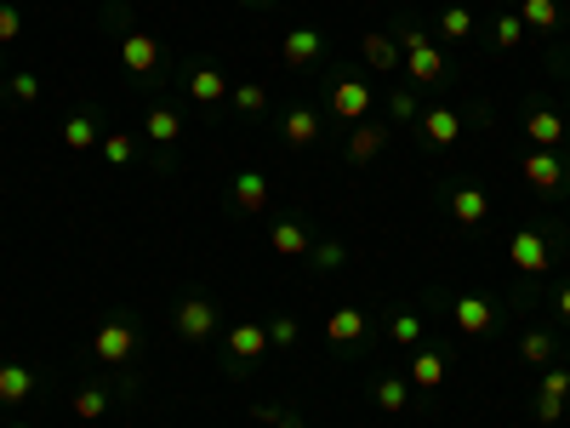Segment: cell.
I'll return each instance as SVG.
<instances>
[{
	"instance_id": "obj_24",
	"label": "cell",
	"mask_w": 570,
	"mask_h": 428,
	"mask_svg": "<svg viewBox=\"0 0 570 428\" xmlns=\"http://www.w3.org/2000/svg\"><path fill=\"white\" fill-rule=\"evenodd\" d=\"M143 138H149L154 149L183 143V115H178V109H165V104H154V109H149V120H143Z\"/></svg>"
},
{
	"instance_id": "obj_36",
	"label": "cell",
	"mask_w": 570,
	"mask_h": 428,
	"mask_svg": "<svg viewBox=\"0 0 570 428\" xmlns=\"http://www.w3.org/2000/svg\"><path fill=\"white\" fill-rule=\"evenodd\" d=\"M268 325V343H275V349H291L297 338H303V325H297L291 314H275V320H262Z\"/></svg>"
},
{
	"instance_id": "obj_33",
	"label": "cell",
	"mask_w": 570,
	"mask_h": 428,
	"mask_svg": "<svg viewBox=\"0 0 570 428\" xmlns=\"http://www.w3.org/2000/svg\"><path fill=\"white\" fill-rule=\"evenodd\" d=\"M104 160L109 167H131V160H138V138H131V131H104Z\"/></svg>"
},
{
	"instance_id": "obj_5",
	"label": "cell",
	"mask_w": 570,
	"mask_h": 428,
	"mask_svg": "<svg viewBox=\"0 0 570 428\" xmlns=\"http://www.w3.org/2000/svg\"><path fill=\"white\" fill-rule=\"evenodd\" d=\"M223 349H228V372L240 377V372H251L275 343H268V325H262V320H234L228 338H223Z\"/></svg>"
},
{
	"instance_id": "obj_12",
	"label": "cell",
	"mask_w": 570,
	"mask_h": 428,
	"mask_svg": "<svg viewBox=\"0 0 570 428\" xmlns=\"http://www.w3.org/2000/svg\"><path fill=\"white\" fill-rule=\"evenodd\" d=\"M564 406H570V372H564V366H548L542 383H536V417H542V428L559 422Z\"/></svg>"
},
{
	"instance_id": "obj_1",
	"label": "cell",
	"mask_w": 570,
	"mask_h": 428,
	"mask_svg": "<svg viewBox=\"0 0 570 428\" xmlns=\"http://www.w3.org/2000/svg\"><path fill=\"white\" fill-rule=\"evenodd\" d=\"M372 104H377V86L372 81H359V75H331L325 81V120H343V126H359V120H372Z\"/></svg>"
},
{
	"instance_id": "obj_35",
	"label": "cell",
	"mask_w": 570,
	"mask_h": 428,
	"mask_svg": "<svg viewBox=\"0 0 570 428\" xmlns=\"http://www.w3.org/2000/svg\"><path fill=\"white\" fill-rule=\"evenodd\" d=\"M440 35L445 41H467V35H474V12H467V7H445L440 12Z\"/></svg>"
},
{
	"instance_id": "obj_37",
	"label": "cell",
	"mask_w": 570,
	"mask_h": 428,
	"mask_svg": "<svg viewBox=\"0 0 570 428\" xmlns=\"http://www.w3.org/2000/svg\"><path fill=\"white\" fill-rule=\"evenodd\" d=\"M12 41H23V12L12 0H0V46H12Z\"/></svg>"
},
{
	"instance_id": "obj_16",
	"label": "cell",
	"mask_w": 570,
	"mask_h": 428,
	"mask_svg": "<svg viewBox=\"0 0 570 428\" xmlns=\"http://www.w3.org/2000/svg\"><path fill=\"white\" fill-rule=\"evenodd\" d=\"M320 52H325V35L320 29H286V41H280V57H286V69H314L320 63Z\"/></svg>"
},
{
	"instance_id": "obj_40",
	"label": "cell",
	"mask_w": 570,
	"mask_h": 428,
	"mask_svg": "<svg viewBox=\"0 0 570 428\" xmlns=\"http://www.w3.org/2000/svg\"><path fill=\"white\" fill-rule=\"evenodd\" d=\"M257 417H268L275 428H303V417H297V411H257Z\"/></svg>"
},
{
	"instance_id": "obj_41",
	"label": "cell",
	"mask_w": 570,
	"mask_h": 428,
	"mask_svg": "<svg viewBox=\"0 0 570 428\" xmlns=\"http://www.w3.org/2000/svg\"><path fill=\"white\" fill-rule=\"evenodd\" d=\"M553 309H559V325H570V286L553 291Z\"/></svg>"
},
{
	"instance_id": "obj_42",
	"label": "cell",
	"mask_w": 570,
	"mask_h": 428,
	"mask_svg": "<svg viewBox=\"0 0 570 428\" xmlns=\"http://www.w3.org/2000/svg\"><path fill=\"white\" fill-rule=\"evenodd\" d=\"M7 428H29V422H7Z\"/></svg>"
},
{
	"instance_id": "obj_4",
	"label": "cell",
	"mask_w": 570,
	"mask_h": 428,
	"mask_svg": "<svg viewBox=\"0 0 570 428\" xmlns=\"http://www.w3.org/2000/svg\"><path fill=\"white\" fill-rule=\"evenodd\" d=\"M508 263L519 275H548L553 269V235L542 223H525V228H514L508 235Z\"/></svg>"
},
{
	"instance_id": "obj_43",
	"label": "cell",
	"mask_w": 570,
	"mask_h": 428,
	"mask_svg": "<svg viewBox=\"0 0 570 428\" xmlns=\"http://www.w3.org/2000/svg\"><path fill=\"white\" fill-rule=\"evenodd\" d=\"M251 7H268V0H251Z\"/></svg>"
},
{
	"instance_id": "obj_8",
	"label": "cell",
	"mask_w": 570,
	"mask_h": 428,
	"mask_svg": "<svg viewBox=\"0 0 570 428\" xmlns=\"http://www.w3.org/2000/svg\"><path fill=\"white\" fill-rule=\"evenodd\" d=\"M120 69L138 75V81L160 75V41L149 35V29H126V35H120Z\"/></svg>"
},
{
	"instance_id": "obj_14",
	"label": "cell",
	"mask_w": 570,
	"mask_h": 428,
	"mask_svg": "<svg viewBox=\"0 0 570 428\" xmlns=\"http://www.w3.org/2000/svg\"><path fill=\"white\" fill-rule=\"evenodd\" d=\"M365 338H372V320H365V309H331V314H325V343H331V349H359Z\"/></svg>"
},
{
	"instance_id": "obj_9",
	"label": "cell",
	"mask_w": 570,
	"mask_h": 428,
	"mask_svg": "<svg viewBox=\"0 0 570 428\" xmlns=\"http://www.w3.org/2000/svg\"><path fill=\"white\" fill-rule=\"evenodd\" d=\"M268 201H275V189H268L262 172H234V178H228V206L240 212V217L268 212Z\"/></svg>"
},
{
	"instance_id": "obj_38",
	"label": "cell",
	"mask_w": 570,
	"mask_h": 428,
	"mask_svg": "<svg viewBox=\"0 0 570 428\" xmlns=\"http://www.w3.org/2000/svg\"><path fill=\"white\" fill-rule=\"evenodd\" d=\"M7 92L18 97V104H41V75H29V69H18V75L7 81Z\"/></svg>"
},
{
	"instance_id": "obj_29",
	"label": "cell",
	"mask_w": 570,
	"mask_h": 428,
	"mask_svg": "<svg viewBox=\"0 0 570 428\" xmlns=\"http://www.w3.org/2000/svg\"><path fill=\"white\" fill-rule=\"evenodd\" d=\"M372 400H377V411L399 417V411L411 406V383H406V377H377V383H372Z\"/></svg>"
},
{
	"instance_id": "obj_11",
	"label": "cell",
	"mask_w": 570,
	"mask_h": 428,
	"mask_svg": "<svg viewBox=\"0 0 570 428\" xmlns=\"http://www.w3.org/2000/svg\"><path fill=\"white\" fill-rule=\"evenodd\" d=\"M228 75L212 69V63H189L183 69V92H189V104H228Z\"/></svg>"
},
{
	"instance_id": "obj_30",
	"label": "cell",
	"mask_w": 570,
	"mask_h": 428,
	"mask_svg": "<svg viewBox=\"0 0 570 428\" xmlns=\"http://www.w3.org/2000/svg\"><path fill=\"white\" fill-rule=\"evenodd\" d=\"M75 417L80 422H97V417H109V406H115V394L104 388V383H86V388H75Z\"/></svg>"
},
{
	"instance_id": "obj_3",
	"label": "cell",
	"mask_w": 570,
	"mask_h": 428,
	"mask_svg": "<svg viewBox=\"0 0 570 428\" xmlns=\"http://www.w3.org/2000/svg\"><path fill=\"white\" fill-rule=\"evenodd\" d=\"M138 343H143V332H138V320H131V314H109L92 332V354L104 360V366H126V360L138 354Z\"/></svg>"
},
{
	"instance_id": "obj_10",
	"label": "cell",
	"mask_w": 570,
	"mask_h": 428,
	"mask_svg": "<svg viewBox=\"0 0 570 428\" xmlns=\"http://www.w3.org/2000/svg\"><path fill=\"white\" fill-rule=\"evenodd\" d=\"M320 131H325V109L297 104V109H286V120H280V143H286V149H309V143H320Z\"/></svg>"
},
{
	"instance_id": "obj_7",
	"label": "cell",
	"mask_w": 570,
	"mask_h": 428,
	"mask_svg": "<svg viewBox=\"0 0 570 428\" xmlns=\"http://www.w3.org/2000/svg\"><path fill=\"white\" fill-rule=\"evenodd\" d=\"M172 325H178V338L183 343H212V332H217V303L212 298H183L178 309H172Z\"/></svg>"
},
{
	"instance_id": "obj_45",
	"label": "cell",
	"mask_w": 570,
	"mask_h": 428,
	"mask_svg": "<svg viewBox=\"0 0 570 428\" xmlns=\"http://www.w3.org/2000/svg\"><path fill=\"white\" fill-rule=\"evenodd\" d=\"M564 354H570V343H564Z\"/></svg>"
},
{
	"instance_id": "obj_25",
	"label": "cell",
	"mask_w": 570,
	"mask_h": 428,
	"mask_svg": "<svg viewBox=\"0 0 570 428\" xmlns=\"http://www.w3.org/2000/svg\"><path fill=\"white\" fill-rule=\"evenodd\" d=\"M383 149H388V126L359 120V126L348 131V160H354V167H365V160H377Z\"/></svg>"
},
{
	"instance_id": "obj_22",
	"label": "cell",
	"mask_w": 570,
	"mask_h": 428,
	"mask_svg": "<svg viewBox=\"0 0 570 428\" xmlns=\"http://www.w3.org/2000/svg\"><path fill=\"white\" fill-rule=\"evenodd\" d=\"M57 138H63V149L86 154V149H97V143H104V126H97V115H92V109H80V115H69V120H63V131H57Z\"/></svg>"
},
{
	"instance_id": "obj_23",
	"label": "cell",
	"mask_w": 570,
	"mask_h": 428,
	"mask_svg": "<svg viewBox=\"0 0 570 428\" xmlns=\"http://www.w3.org/2000/svg\"><path fill=\"white\" fill-rule=\"evenodd\" d=\"M359 57L372 63L377 75H394V69H406V57H399V41H394V35H377V29H372V35L359 41Z\"/></svg>"
},
{
	"instance_id": "obj_32",
	"label": "cell",
	"mask_w": 570,
	"mask_h": 428,
	"mask_svg": "<svg viewBox=\"0 0 570 428\" xmlns=\"http://www.w3.org/2000/svg\"><path fill=\"white\" fill-rule=\"evenodd\" d=\"M525 35H530V29L519 23V12H502V18L491 23V46H496V52H514Z\"/></svg>"
},
{
	"instance_id": "obj_44",
	"label": "cell",
	"mask_w": 570,
	"mask_h": 428,
	"mask_svg": "<svg viewBox=\"0 0 570 428\" xmlns=\"http://www.w3.org/2000/svg\"><path fill=\"white\" fill-rule=\"evenodd\" d=\"M548 428H559V422H548Z\"/></svg>"
},
{
	"instance_id": "obj_20",
	"label": "cell",
	"mask_w": 570,
	"mask_h": 428,
	"mask_svg": "<svg viewBox=\"0 0 570 428\" xmlns=\"http://www.w3.org/2000/svg\"><path fill=\"white\" fill-rule=\"evenodd\" d=\"M268 246H275L286 263L309 257V252H314V240H309V223H303V217H280L275 228H268Z\"/></svg>"
},
{
	"instance_id": "obj_2",
	"label": "cell",
	"mask_w": 570,
	"mask_h": 428,
	"mask_svg": "<svg viewBox=\"0 0 570 428\" xmlns=\"http://www.w3.org/2000/svg\"><path fill=\"white\" fill-rule=\"evenodd\" d=\"M399 57H406V75H411V86H440L445 81V69H451V63H445V52L440 46H433L428 35H422V29L417 23H399Z\"/></svg>"
},
{
	"instance_id": "obj_39",
	"label": "cell",
	"mask_w": 570,
	"mask_h": 428,
	"mask_svg": "<svg viewBox=\"0 0 570 428\" xmlns=\"http://www.w3.org/2000/svg\"><path fill=\"white\" fill-rule=\"evenodd\" d=\"M388 115H394L399 126H417V115H422V109H417V92H394V97H388Z\"/></svg>"
},
{
	"instance_id": "obj_6",
	"label": "cell",
	"mask_w": 570,
	"mask_h": 428,
	"mask_svg": "<svg viewBox=\"0 0 570 428\" xmlns=\"http://www.w3.org/2000/svg\"><path fill=\"white\" fill-rule=\"evenodd\" d=\"M519 172L536 194H564L570 189V167H564V154L559 149H525L519 154Z\"/></svg>"
},
{
	"instance_id": "obj_13",
	"label": "cell",
	"mask_w": 570,
	"mask_h": 428,
	"mask_svg": "<svg viewBox=\"0 0 570 428\" xmlns=\"http://www.w3.org/2000/svg\"><path fill=\"white\" fill-rule=\"evenodd\" d=\"M462 115L456 109H445V104H433V109H422L417 115V131H422V143H433V149H451V143H462Z\"/></svg>"
},
{
	"instance_id": "obj_27",
	"label": "cell",
	"mask_w": 570,
	"mask_h": 428,
	"mask_svg": "<svg viewBox=\"0 0 570 428\" xmlns=\"http://www.w3.org/2000/svg\"><path fill=\"white\" fill-rule=\"evenodd\" d=\"M519 23L536 29V35H559L564 12H559V0H519Z\"/></svg>"
},
{
	"instance_id": "obj_18",
	"label": "cell",
	"mask_w": 570,
	"mask_h": 428,
	"mask_svg": "<svg viewBox=\"0 0 570 428\" xmlns=\"http://www.w3.org/2000/svg\"><path fill=\"white\" fill-rule=\"evenodd\" d=\"M451 320H456L462 338H485L491 325H496V309H491L485 298H474V291H462V298L451 303Z\"/></svg>"
},
{
	"instance_id": "obj_15",
	"label": "cell",
	"mask_w": 570,
	"mask_h": 428,
	"mask_svg": "<svg viewBox=\"0 0 570 428\" xmlns=\"http://www.w3.org/2000/svg\"><path fill=\"white\" fill-rule=\"evenodd\" d=\"M406 383H411L417 394L445 388V349H428V343H417V349H411V366H406Z\"/></svg>"
},
{
	"instance_id": "obj_21",
	"label": "cell",
	"mask_w": 570,
	"mask_h": 428,
	"mask_svg": "<svg viewBox=\"0 0 570 428\" xmlns=\"http://www.w3.org/2000/svg\"><path fill=\"white\" fill-rule=\"evenodd\" d=\"M451 217H456L462 228H480V223L491 217V194H485L480 183H462V189H451Z\"/></svg>"
},
{
	"instance_id": "obj_19",
	"label": "cell",
	"mask_w": 570,
	"mask_h": 428,
	"mask_svg": "<svg viewBox=\"0 0 570 428\" xmlns=\"http://www.w3.org/2000/svg\"><path fill=\"white\" fill-rule=\"evenodd\" d=\"M564 115L559 109H548V104H536L530 115H525V138H530V149H559L564 143Z\"/></svg>"
},
{
	"instance_id": "obj_26",
	"label": "cell",
	"mask_w": 570,
	"mask_h": 428,
	"mask_svg": "<svg viewBox=\"0 0 570 428\" xmlns=\"http://www.w3.org/2000/svg\"><path fill=\"white\" fill-rule=\"evenodd\" d=\"M422 332H428V320H422L417 309H394V314H388V343H394V349L411 354V349L422 343Z\"/></svg>"
},
{
	"instance_id": "obj_28",
	"label": "cell",
	"mask_w": 570,
	"mask_h": 428,
	"mask_svg": "<svg viewBox=\"0 0 570 428\" xmlns=\"http://www.w3.org/2000/svg\"><path fill=\"white\" fill-rule=\"evenodd\" d=\"M553 354H559V332H548V325H536V332L519 338V360H525V366H553Z\"/></svg>"
},
{
	"instance_id": "obj_31",
	"label": "cell",
	"mask_w": 570,
	"mask_h": 428,
	"mask_svg": "<svg viewBox=\"0 0 570 428\" xmlns=\"http://www.w3.org/2000/svg\"><path fill=\"white\" fill-rule=\"evenodd\" d=\"M228 104H234V115H262L268 109V92L257 81H234L228 86Z\"/></svg>"
},
{
	"instance_id": "obj_17",
	"label": "cell",
	"mask_w": 570,
	"mask_h": 428,
	"mask_svg": "<svg viewBox=\"0 0 570 428\" xmlns=\"http://www.w3.org/2000/svg\"><path fill=\"white\" fill-rule=\"evenodd\" d=\"M35 388H41L35 366H23V360H7V366H0V406H29Z\"/></svg>"
},
{
	"instance_id": "obj_34",
	"label": "cell",
	"mask_w": 570,
	"mask_h": 428,
	"mask_svg": "<svg viewBox=\"0 0 570 428\" xmlns=\"http://www.w3.org/2000/svg\"><path fill=\"white\" fill-rule=\"evenodd\" d=\"M309 263H314V269H320V275H337V269H343V263H348V246H343V240H314V252H309Z\"/></svg>"
}]
</instances>
